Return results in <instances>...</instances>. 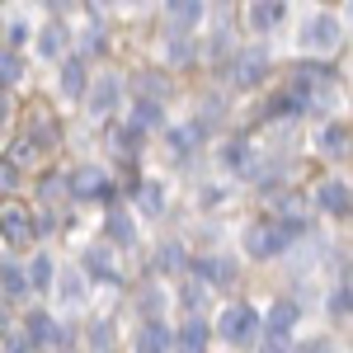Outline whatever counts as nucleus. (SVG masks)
Segmentation results:
<instances>
[{
    "instance_id": "obj_19",
    "label": "nucleus",
    "mask_w": 353,
    "mask_h": 353,
    "mask_svg": "<svg viewBox=\"0 0 353 353\" xmlns=\"http://www.w3.org/2000/svg\"><path fill=\"white\" fill-rule=\"evenodd\" d=\"M297 316H301V306L297 301H273V311L259 321V330H269V334H288L292 339V325H297Z\"/></svg>"
},
{
    "instance_id": "obj_43",
    "label": "nucleus",
    "mask_w": 353,
    "mask_h": 353,
    "mask_svg": "<svg viewBox=\"0 0 353 353\" xmlns=\"http://www.w3.org/2000/svg\"><path fill=\"white\" fill-rule=\"evenodd\" d=\"M24 38H28V28L14 19V24H10V43H5V48H14V52H19V43H24Z\"/></svg>"
},
{
    "instance_id": "obj_21",
    "label": "nucleus",
    "mask_w": 353,
    "mask_h": 353,
    "mask_svg": "<svg viewBox=\"0 0 353 353\" xmlns=\"http://www.w3.org/2000/svg\"><path fill=\"white\" fill-rule=\"evenodd\" d=\"M24 278H28V288H33V292H48V288H52V278H57L52 254H48V250H38V254L24 264Z\"/></svg>"
},
{
    "instance_id": "obj_36",
    "label": "nucleus",
    "mask_w": 353,
    "mask_h": 353,
    "mask_svg": "<svg viewBox=\"0 0 353 353\" xmlns=\"http://www.w3.org/2000/svg\"><path fill=\"white\" fill-rule=\"evenodd\" d=\"M90 349H99V353L113 349V321L109 316H94L90 321Z\"/></svg>"
},
{
    "instance_id": "obj_41",
    "label": "nucleus",
    "mask_w": 353,
    "mask_h": 353,
    "mask_svg": "<svg viewBox=\"0 0 353 353\" xmlns=\"http://www.w3.org/2000/svg\"><path fill=\"white\" fill-rule=\"evenodd\" d=\"M10 118H14V99L0 90V137H5V128H10Z\"/></svg>"
},
{
    "instance_id": "obj_20",
    "label": "nucleus",
    "mask_w": 353,
    "mask_h": 353,
    "mask_svg": "<svg viewBox=\"0 0 353 353\" xmlns=\"http://www.w3.org/2000/svg\"><path fill=\"white\" fill-rule=\"evenodd\" d=\"M208 297H212V288H203L193 273H184V283H179V306H184V316H203V311H208Z\"/></svg>"
},
{
    "instance_id": "obj_7",
    "label": "nucleus",
    "mask_w": 353,
    "mask_h": 353,
    "mask_svg": "<svg viewBox=\"0 0 353 353\" xmlns=\"http://www.w3.org/2000/svg\"><path fill=\"white\" fill-rule=\"evenodd\" d=\"M0 236H5V245H28L33 241V212H28L19 198H5L0 203Z\"/></svg>"
},
{
    "instance_id": "obj_9",
    "label": "nucleus",
    "mask_w": 353,
    "mask_h": 353,
    "mask_svg": "<svg viewBox=\"0 0 353 353\" xmlns=\"http://www.w3.org/2000/svg\"><path fill=\"white\" fill-rule=\"evenodd\" d=\"M184 273H193L203 288H231V283H236V259H226V254H203V259H193Z\"/></svg>"
},
{
    "instance_id": "obj_26",
    "label": "nucleus",
    "mask_w": 353,
    "mask_h": 353,
    "mask_svg": "<svg viewBox=\"0 0 353 353\" xmlns=\"http://www.w3.org/2000/svg\"><path fill=\"white\" fill-rule=\"evenodd\" d=\"M137 212H141V217H161L165 212V189L156 184V179L137 184Z\"/></svg>"
},
{
    "instance_id": "obj_2",
    "label": "nucleus",
    "mask_w": 353,
    "mask_h": 353,
    "mask_svg": "<svg viewBox=\"0 0 353 353\" xmlns=\"http://www.w3.org/2000/svg\"><path fill=\"white\" fill-rule=\"evenodd\" d=\"M217 334H221V344H254L259 339V311L250 306V301H231V306H221V316H217Z\"/></svg>"
},
{
    "instance_id": "obj_30",
    "label": "nucleus",
    "mask_w": 353,
    "mask_h": 353,
    "mask_svg": "<svg viewBox=\"0 0 353 353\" xmlns=\"http://www.w3.org/2000/svg\"><path fill=\"white\" fill-rule=\"evenodd\" d=\"M24 81V57L14 52V48H0V90H10V85Z\"/></svg>"
},
{
    "instance_id": "obj_33",
    "label": "nucleus",
    "mask_w": 353,
    "mask_h": 353,
    "mask_svg": "<svg viewBox=\"0 0 353 353\" xmlns=\"http://www.w3.org/2000/svg\"><path fill=\"white\" fill-rule=\"evenodd\" d=\"M137 99L161 104V99H165V76H156V71H141V76H137Z\"/></svg>"
},
{
    "instance_id": "obj_31",
    "label": "nucleus",
    "mask_w": 353,
    "mask_h": 353,
    "mask_svg": "<svg viewBox=\"0 0 353 353\" xmlns=\"http://www.w3.org/2000/svg\"><path fill=\"white\" fill-rule=\"evenodd\" d=\"M137 301H141V325H146V321H161V311H165V288H161V283H146Z\"/></svg>"
},
{
    "instance_id": "obj_38",
    "label": "nucleus",
    "mask_w": 353,
    "mask_h": 353,
    "mask_svg": "<svg viewBox=\"0 0 353 353\" xmlns=\"http://www.w3.org/2000/svg\"><path fill=\"white\" fill-rule=\"evenodd\" d=\"M259 353H292V339H288V334H269V330H259Z\"/></svg>"
},
{
    "instance_id": "obj_6",
    "label": "nucleus",
    "mask_w": 353,
    "mask_h": 353,
    "mask_svg": "<svg viewBox=\"0 0 353 353\" xmlns=\"http://www.w3.org/2000/svg\"><path fill=\"white\" fill-rule=\"evenodd\" d=\"M118 104H123V81H118V76L90 81V90H85V109H90L94 123H109L113 113H118Z\"/></svg>"
},
{
    "instance_id": "obj_11",
    "label": "nucleus",
    "mask_w": 353,
    "mask_h": 353,
    "mask_svg": "<svg viewBox=\"0 0 353 353\" xmlns=\"http://www.w3.org/2000/svg\"><path fill=\"white\" fill-rule=\"evenodd\" d=\"M203 137H208V123L198 118V123H184V128H165V141H170V156L184 165L193 161V151L203 146Z\"/></svg>"
},
{
    "instance_id": "obj_37",
    "label": "nucleus",
    "mask_w": 353,
    "mask_h": 353,
    "mask_svg": "<svg viewBox=\"0 0 353 353\" xmlns=\"http://www.w3.org/2000/svg\"><path fill=\"white\" fill-rule=\"evenodd\" d=\"M193 57H198V43L184 38V33H174V38H170V61H184V66H189Z\"/></svg>"
},
{
    "instance_id": "obj_23",
    "label": "nucleus",
    "mask_w": 353,
    "mask_h": 353,
    "mask_svg": "<svg viewBox=\"0 0 353 353\" xmlns=\"http://www.w3.org/2000/svg\"><path fill=\"white\" fill-rule=\"evenodd\" d=\"M283 14H288V5H278V0H264V5H250L245 10V19L254 33H269L273 24H283Z\"/></svg>"
},
{
    "instance_id": "obj_27",
    "label": "nucleus",
    "mask_w": 353,
    "mask_h": 353,
    "mask_svg": "<svg viewBox=\"0 0 353 353\" xmlns=\"http://www.w3.org/2000/svg\"><path fill=\"white\" fill-rule=\"evenodd\" d=\"M61 48H66V24H61V19L43 24V33H38V57L57 61V57H61Z\"/></svg>"
},
{
    "instance_id": "obj_44",
    "label": "nucleus",
    "mask_w": 353,
    "mask_h": 353,
    "mask_svg": "<svg viewBox=\"0 0 353 353\" xmlns=\"http://www.w3.org/2000/svg\"><path fill=\"white\" fill-rule=\"evenodd\" d=\"M52 353H81V349H76V344H61V349H52Z\"/></svg>"
},
{
    "instance_id": "obj_22",
    "label": "nucleus",
    "mask_w": 353,
    "mask_h": 353,
    "mask_svg": "<svg viewBox=\"0 0 353 353\" xmlns=\"http://www.w3.org/2000/svg\"><path fill=\"white\" fill-rule=\"evenodd\" d=\"M137 353H174V339L161 321H146L141 334H137Z\"/></svg>"
},
{
    "instance_id": "obj_40",
    "label": "nucleus",
    "mask_w": 353,
    "mask_h": 353,
    "mask_svg": "<svg viewBox=\"0 0 353 353\" xmlns=\"http://www.w3.org/2000/svg\"><path fill=\"white\" fill-rule=\"evenodd\" d=\"M14 184H19V170L10 161H0V193H14Z\"/></svg>"
},
{
    "instance_id": "obj_13",
    "label": "nucleus",
    "mask_w": 353,
    "mask_h": 353,
    "mask_svg": "<svg viewBox=\"0 0 353 353\" xmlns=\"http://www.w3.org/2000/svg\"><path fill=\"white\" fill-rule=\"evenodd\" d=\"M81 269H85V278H94V283H118V264H113V250L104 241L85 245Z\"/></svg>"
},
{
    "instance_id": "obj_35",
    "label": "nucleus",
    "mask_w": 353,
    "mask_h": 353,
    "mask_svg": "<svg viewBox=\"0 0 353 353\" xmlns=\"http://www.w3.org/2000/svg\"><path fill=\"white\" fill-rule=\"evenodd\" d=\"M61 301H66V306H85V278L76 269L61 273Z\"/></svg>"
},
{
    "instance_id": "obj_42",
    "label": "nucleus",
    "mask_w": 353,
    "mask_h": 353,
    "mask_svg": "<svg viewBox=\"0 0 353 353\" xmlns=\"http://www.w3.org/2000/svg\"><path fill=\"white\" fill-rule=\"evenodd\" d=\"M292 353H334V344H330V339H306V344H297Z\"/></svg>"
},
{
    "instance_id": "obj_8",
    "label": "nucleus",
    "mask_w": 353,
    "mask_h": 353,
    "mask_svg": "<svg viewBox=\"0 0 353 353\" xmlns=\"http://www.w3.org/2000/svg\"><path fill=\"white\" fill-rule=\"evenodd\" d=\"M28 334V344L33 349H52V344H61V325L52 321V311L48 306H28L24 311V325H19Z\"/></svg>"
},
{
    "instance_id": "obj_10",
    "label": "nucleus",
    "mask_w": 353,
    "mask_h": 353,
    "mask_svg": "<svg viewBox=\"0 0 353 353\" xmlns=\"http://www.w3.org/2000/svg\"><path fill=\"white\" fill-rule=\"evenodd\" d=\"M104 245L109 250H132L137 245V221L128 208H118V203H109V217H104Z\"/></svg>"
},
{
    "instance_id": "obj_5",
    "label": "nucleus",
    "mask_w": 353,
    "mask_h": 353,
    "mask_svg": "<svg viewBox=\"0 0 353 353\" xmlns=\"http://www.w3.org/2000/svg\"><path fill=\"white\" fill-rule=\"evenodd\" d=\"M269 71V48L264 43H245L241 52L231 57V85L236 90H254Z\"/></svg>"
},
{
    "instance_id": "obj_28",
    "label": "nucleus",
    "mask_w": 353,
    "mask_h": 353,
    "mask_svg": "<svg viewBox=\"0 0 353 353\" xmlns=\"http://www.w3.org/2000/svg\"><path fill=\"white\" fill-rule=\"evenodd\" d=\"M0 292H5V297H24V292H28L24 264H14V259H0Z\"/></svg>"
},
{
    "instance_id": "obj_17",
    "label": "nucleus",
    "mask_w": 353,
    "mask_h": 353,
    "mask_svg": "<svg viewBox=\"0 0 353 353\" xmlns=\"http://www.w3.org/2000/svg\"><path fill=\"white\" fill-rule=\"evenodd\" d=\"M203 14H208V10H203L198 0H170V5H165V19H170V28H174V33L184 28V38H189V28L203 24Z\"/></svg>"
},
{
    "instance_id": "obj_4",
    "label": "nucleus",
    "mask_w": 353,
    "mask_h": 353,
    "mask_svg": "<svg viewBox=\"0 0 353 353\" xmlns=\"http://www.w3.org/2000/svg\"><path fill=\"white\" fill-rule=\"evenodd\" d=\"M339 43H344V24H339V14H330V10L311 14V19L301 24V48H306V52H334Z\"/></svg>"
},
{
    "instance_id": "obj_1",
    "label": "nucleus",
    "mask_w": 353,
    "mask_h": 353,
    "mask_svg": "<svg viewBox=\"0 0 353 353\" xmlns=\"http://www.w3.org/2000/svg\"><path fill=\"white\" fill-rule=\"evenodd\" d=\"M301 236H306V226H292V221H278V217H259V221L245 226V254L250 259H273V254H283Z\"/></svg>"
},
{
    "instance_id": "obj_32",
    "label": "nucleus",
    "mask_w": 353,
    "mask_h": 353,
    "mask_svg": "<svg viewBox=\"0 0 353 353\" xmlns=\"http://www.w3.org/2000/svg\"><path fill=\"white\" fill-rule=\"evenodd\" d=\"M325 311H330V321H349V278H339V288H330V301H325Z\"/></svg>"
},
{
    "instance_id": "obj_12",
    "label": "nucleus",
    "mask_w": 353,
    "mask_h": 353,
    "mask_svg": "<svg viewBox=\"0 0 353 353\" xmlns=\"http://www.w3.org/2000/svg\"><path fill=\"white\" fill-rule=\"evenodd\" d=\"M170 339H174V353H208L212 325H208V316H184V325L174 330Z\"/></svg>"
},
{
    "instance_id": "obj_3",
    "label": "nucleus",
    "mask_w": 353,
    "mask_h": 353,
    "mask_svg": "<svg viewBox=\"0 0 353 353\" xmlns=\"http://www.w3.org/2000/svg\"><path fill=\"white\" fill-rule=\"evenodd\" d=\"M113 174L104 170V165L85 161L76 165V170H66V198H104V203H113Z\"/></svg>"
},
{
    "instance_id": "obj_34",
    "label": "nucleus",
    "mask_w": 353,
    "mask_h": 353,
    "mask_svg": "<svg viewBox=\"0 0 353 353\" xmlns=\"http://www.w3.org/2000/svg\"><path fill=\"white\" fill-rule=\"evenodd\" d=\"M61 198H66V174H48V179L38 184V203H43V208H57Z\"/></svg>"
},
{
    "instance_id": "obj_16",
    "label": "nucleus",
    "mask_w": 353,
    "mask_h": 353,
    "mask_svg": "<svg viewBox=\"0 0 353 353\" xmlns=\"http://www.w3.org/2000/svg\"><path fill=\"white\" fill-rule=\"evenodd\" d=\"M217 165H221V170H231V174H250V170H254V161H250V141H245V137H231V141H221Z\"/></svg>"
},
{
    "instance_id": "obj_25",
    "label": "nucleus",
    "mask_w": 353,
    "mask_h": 353,
    "mask_svg": "<svg viewBox=\"0 0 353 353\" xmlns=\"http://www.w3.org/2000/svg\"><path fill=\"white\" fill-rule=\"evenodd\" d=\"M321 151L325 156H349V123L344 118H330L321 128Z\"/></svg>"
},
{
    "instance_id": "obj_24",
    "label": "nucleus",
    "mask_w": 353,
    "mask_h": 353,
    "mask_svg": "<svg viewBox=\"0 0 353 353\" xmlns=\"http://www.w3.org/2000/svg\"><path fill=\"white\" fill-rule=\"evenodd\" d=\"M28 146L43 156V151H52L57 146V123L48 118V113H33V123H28V137H24Z\"/></svg>"
},
{
    "instance_id": "obj_14",
    "label": "nucleus",
    "mask_w": 353,
    "mask_h": 353,
    "mask_svg": "<svg viewBox=\"0 0 353 353\" xmlns=\"http://www.w3.org/2000/svg\"><path fill=\"white\" fill-rule=\"evenodd\" d=\"M316 208H321L325 217L344 221L349 217V184H344V179H321V184H316Z\"/></svg>"
},
{
    "instance_id": "obj_15",
    "label": "nucleus",
    "mask_w": 353,
    "mask_h": 353,
    "mask_svg": "<svg viewBox=\"0 0 353 353\" xmlns=\"http://www.w3.org/2000/svg\"><path fill=\"white\" fill-rule=\"evenodd\" d=\"M128 132L141 141L151 132H165V104H151V99H137L132 104V118H128Z\"/></svg>"
},
{
    "instance_id": "obj_39",
    "label": "nucleus",
    "mask_w": 353,
    "mask_h": 353,
    "mask_svg": "<svg viewBox=\"0 0 353 353\" xmlns=\"http://www.w3.org/2000/svg\"><path fill=\"white\" fill-rule=\"evenodd\" d=\"M5 353H33V344H28V334H24V330L5 325Z\"/></svg>"
},
{
    "instance_id": "obj_29",
    "label": "nucleus",
    "mask_w": 353,
    "mask_h": 353,
    "mask_svg": "<svg viewBox=\"0 0 353 353\" xmlns=\"http://www.w3.org/2000/svg\"><path fill=\"white\" fill-rule=\"evenodd\" d=\"M184 264H189V254H184L179 241H165L161 250H156V269L161 273H184Z\"/></svg>"
},
{
    "instance_id": "obj_18",
    "label": "nucleus",
    "mask_w": 353,
    "mask_h": 353,
    "mask_svg": "<svg viewBox=\"0 0 353 353\" xmlns=\"http://www.w3.org/2000/svg\"><path fill=\"white\" fill-rule=\"evenodd\" d=\"M85 90H90V81H85V57H61V94L66 99H85Z\"/></svg>"
}]
</instances>
